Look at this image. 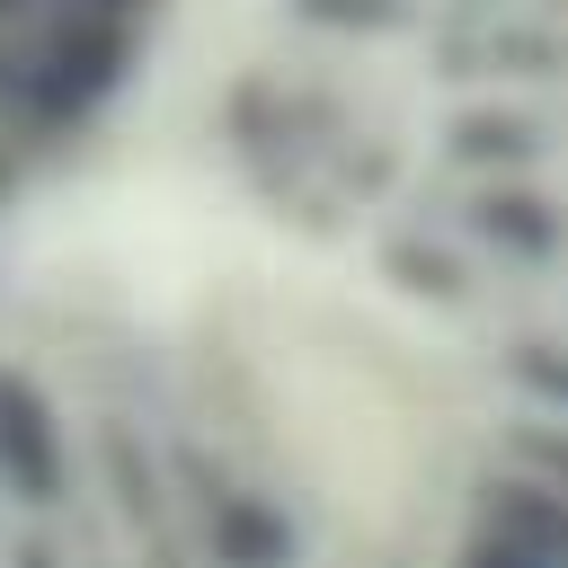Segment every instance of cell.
<instances>
[{
    "mask_svg": "<svg viewBox=\"0 0 568 568\" xmlns=\"http://www.w3.org/2000/svg\"><path fill=\"white\" fill-rule=\"evenodd\" d=\"M213 160L488 426L568 444V0H248Z\"/></svg>",
    "mask_w": 568,
    "mask_h": 568,
    "instance_id": "cell-1",
    "label": "cell"
},
{
    "mask_svg": "<svg viewBox=\"0 0 568 568\" xmlns=\"http://www.w3.org/2000/svg\"><path fill=\"white\" fill-rule=\"evenodd\" d=\"M0 568H399L204 373L0 328Z\"/></svg>",
    "mask_w": 568,
    "mask_h": 568,
    "instance_id": "cell-2",
    "label": "cell"
}]
</instances>
